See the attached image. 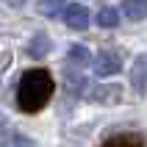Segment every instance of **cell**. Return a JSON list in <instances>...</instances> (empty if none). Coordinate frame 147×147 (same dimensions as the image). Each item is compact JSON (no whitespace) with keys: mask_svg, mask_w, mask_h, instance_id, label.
<instances>
[{"mask_svg":"<svg viewBox=\"0 0 147 147\" xmlns=\"http://www.w3.org/2000/svg\"><path fill=\"white\" fill-rule=\"evenodd\" d=\"M50 94H53V78H50L47 69H28L22 72L20 83H17V106L25 114H36L50 103Z\"/></svg>","mask_w":147,"mask_h":147,"instance_id":"obj_1","label":"cell"},{"mask_svg":"<svg viewBox=\"0 0 147 147\" xmlns=\"http://www.w3.org/2000/svg\"><path fill=\"white\" fill-rule=\"evenodd\" d=\"M119 69H122L119 53H114V50H100L97 56H94V75L108 78V75H117Z\"/></svg>","mask_w":147,"mask_h":147,"instance_id":"obj_2","label":"cell"},{"mask_svg":"<svg viewBox=\"0 0 147 147\" xmlns=\"http://www.w3.org/2000/svg\"><path fill=\"white\" fill-rule=\"evenodd\" d=\"M89 20H92L89 8L81 6V3H72V6L64 8V22L69 25L72 31H86V28H89Z\"/></svg>","mask_w":147,"mask_h":147,"instance_id":"obj_3","label":"cell"},{"mask_svg":"<svg viewBox=\"0 0 147 147\" xmlns=\"http://www.w3.org/2000/svg\"><path fill=\"white\" fill-rule=\"evenodd\" d=\"M131 83L139 94H147V53L139 56L133 61V69H131Z\"/></svg>","mask_w":147,"mask_h":147,"instance_id":"obj_4","label":"cell"},{"mask_svg":"<svg viewBox=\"0 0 147 147\" xmlns=\"http://www.w3.org/2000/svg\"><path fill=\"white\" fill-rule=\"evenodd\" d=\"M100 147H144V136L142 133H119V136L106 139Z\"/></svg>","mask_w":147,"mask_h":147,"instance_id":"obj_5","label":"cell"},{"mask_svg":"<svg viewBox=\"0 0 147 147\" xmlns=\"http://www.w3.org/2000/svg\"><path fill=\"white\" fill-rule=\"evenodd\" d=\"M122 11L128 20L139 22V20L147 17V0H122Z\"/></svg>","mask_w":147,"mask_h":147,"instance_id":"obj_6","label":"cell"},{"mask_svg":"<svg viewBox=\"0 0 147 147\" xmlns=\"http://www.w3.org/2000/svg\"><path fill=\"white\" fill-rule=\"evenodd\" d=\"M119 86H97V89L92 92V97L97 100V103H119Z\"/></svg>","mask_w":147,"mask_h":147,"instance_id":"obj_7","label":"cell"},{"mask_svg":"<svg viewBox=\"0 0 147 147\" xmlns=\"http://www.w3.org/2000/svg\"><path fill=\"white\" fill-rule=\"evenodd\" d=\"M36 6H39V14L42 17H58L61 14V8H67V3L64 0H36Z\"/></svg>","mask_w":147,"mask_h":147,"instance_id":"obj_8","label":"cell"},{"mask_svg":"<svg viewBox=\"0 0 147 147\" xmlns=\"http://www.w3.org/2000/svg\"><path fill=\"white\" fill-rule=\"evenodd\" d=\"M47 50H50V39L45 33H39V36H33V39L28 42V56H33V58H42Z\"/></svg>","mask_w":147,"mask_h":147,"instance_id":"obj_9","label":"cell"},{"mask_svg":"<svg viewBox=\"0 0 147 147\" xmlns=\"http://www.w3.org/2000/svg\"><path fill=\"white\" fill-rule=\"evenodd\" d=\"M97 25H100V28H117V25H119V14H117V8L114 6L100 8V11H97Z\"/></svg>","mask_w":147,"mask_h":147,"instance_id":"obj_10","label":"cell"},{"mask_svg":"<svg viewBox=\"0 0 147 147\" xmlns=\"http://www.w3.org/2000/svg\"><path fill=\"white\" fill-rule=\"evenodd\" d=\"M67 56H69V61H72V64H89L92 61V53L86 47H83V45H72V47H69V53H67Z\"/></svg>","mask_w":147,"mask_h":147,"instance_id":"obj_11","label":"cell"},{"mask_svg":"<svg viewBox=\"0 0 147 147\" xmlns=\"http://www.w3.org/2000/svg\"><path fill=\"white\" fill-rule=\"evenodd\" d=\"M0 147H33V142L22 133H11V136H3L0 139Z\"/></svg>","mask_w":147,"mask_h":147,"instance_id":"obj_12","label":"cell"},{"mask_svg":"<svg viewBox=\"0 0 147 147\" xmlns=\"http://www.w3.org/2000/svg\"><path fill=\"white\" fill-rule=\"evenodd\" d=\"M67 92H81L83 89V78H81V75H78V72H67Z\"/></svg>","mask_w":147,"mask_h":147,"instance_id":"obj_13","label":"cell"},{"mask_svg":"<svg viewBox=\"0 0 147 147\" xmlns=\"http://www.w3.org/2000/svg\"><path fill=\"white\" fill-rule=\"evenodd\" d=\"M3 125H6V119H3V114H0V131H3Z\"/></svg>","mask_w":147,"mask_h":147,"instance_id":"obj_14","label":"cell"},{"mask_svg":"<svg viewBox=\"0 0 147 147\" xmlns=\"http://www.w3.org/2000/svg\"><path fill=\"white\" fill-rule=\"evenodd\" d=\"M11 3H14V6H20V3H22V0H11Z\"/></svg>","mask_w":147,"mask_h":147,"instance_id":"obj_15","label":"cell"}]
</instances>
